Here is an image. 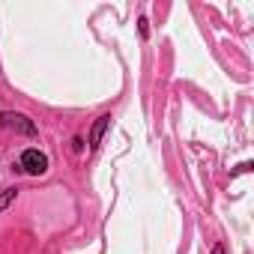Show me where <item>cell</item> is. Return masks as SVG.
<instances>
[{
  "label": "cell",
  "mask_w": 254,
  "mask_h": 254,
  "mask_svg": "<svg viewBox=\"0 0 254 254\" xmlns=\"http://www.w3.org/2000/svg\"><path fill=\"white\" fill-rule=\"evenodd\" d=\"M0 126H3V129H12V132H18V135H36V126H33V120H30V117H24V114L3 111V114H0Z\"/></svg>",
  "instance_id": "cell-1"
},
{
  "label": "cell",
  "mask_w": 254,
  "mask_h": 254,
  "mask_svg": "<svg viewBox=\"0 0 254 254\" xmlns=\"http://www.w3.org/2000/svg\"><path fill=\"white\" fill-rule=\"evenodd\" d=\"M21 168H24L27 174H33V177H42V174L48 171V159H45V153H39V150H27V153L21 156Z\"/></svg>",
  "instance_id": "cell-2"
},
{
  "label": "cell",
  "mask_w": 254,
  "mask_h": 254,
  "mask_svg": "<svg viewBox=\"0 0 254 254\" xmlns=\"http://www.w3.org/2000/svg\"><path fill=\"white\" fill-rule=\"evenodd\" d=\"M108 126H111V114H102L96 123H93V129H90V150H96L102 144V135L108 132Z\"/></svg>",
  "instance_id": "cell-3"
},
{
  "label": "cell",
  "mask_w": 254,
  "mask_h": 254,
  "mask_svg": "<svg viewBox=\"0 0 254 254\" xmlns=\"http://www.w3.org/2000/svg\"><path fill=\"white\" fill-rule=\"evenodd\" d=\"M15 197H18V191H15V189H6V191H0V209H6V206L15 200Z\"/></svg>",
  "instance_id": "cell-4"
},
{
  "label": "cell",
  "mask_w": 254,
  "mask_h": 254,
  "mask_svg": "<svg viewBox=\"0 0 254 254\" xmlns=\"http://www.w3.org/2000/svg\"><path fill=\"white\" fill-rule=\"evenodd\" d=\"M212 254H224V248H221V245H215V248H212Z\"/></svg>",
  "instance_id": "cell-5"
}]
</instances>
